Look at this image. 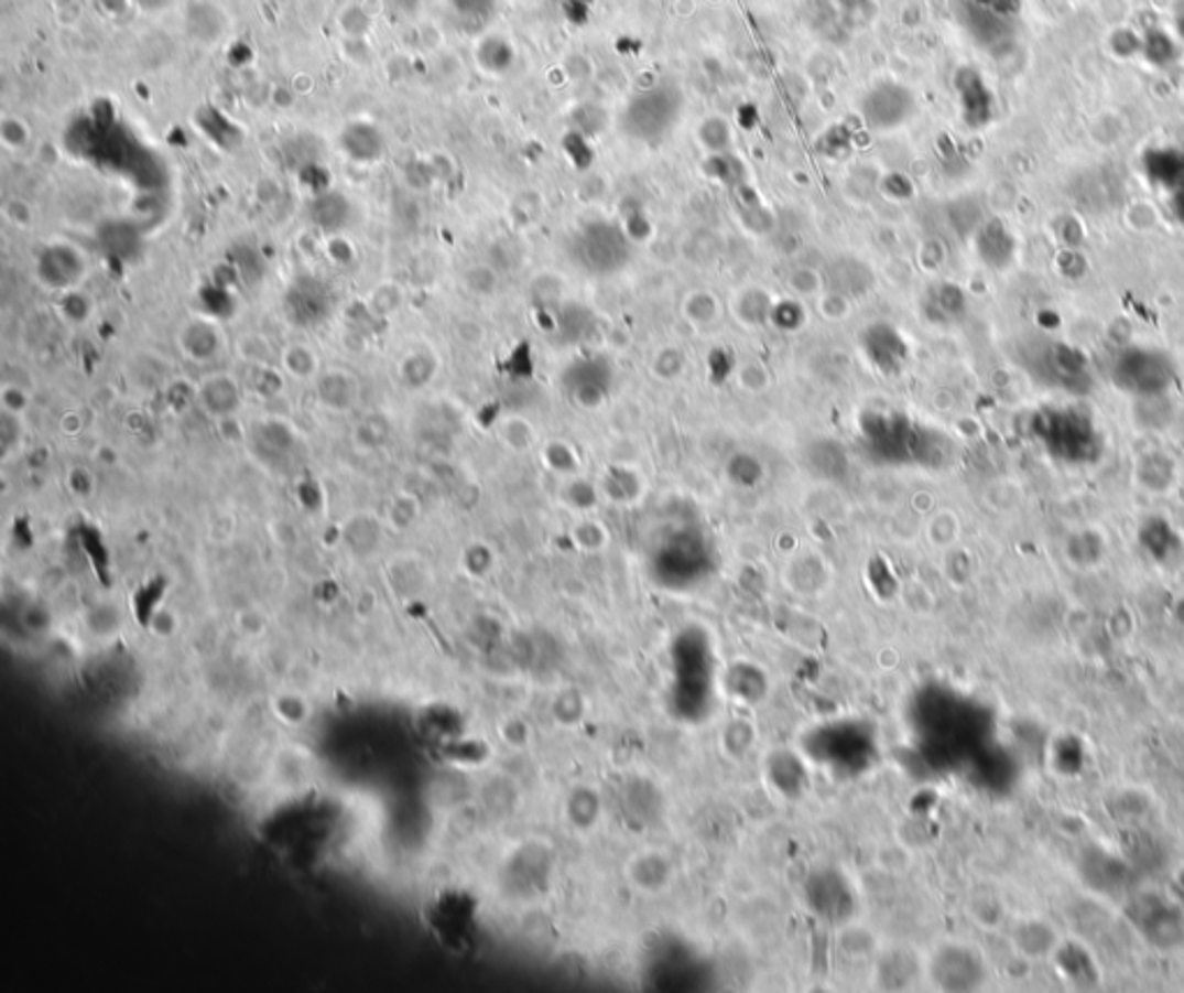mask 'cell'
I'll list each match as a JSON object with an SVG mask.
<instances>
[{
	"label": "cell",
	"mask_w": 1184,
	"mask_h": 993,
	"mask_svg": "<svg viewBox=\"0 0 1184 993\" xmlns=\"http://www.w3.org/2000/svg\"><path fill=\"white\" fill-rule=\"evenodd\" d=\"M1032 433L1043 450L1069 464H1085L1104 450V435L1089 412L1072 406L1034 412Z\"/></svg>",
	"instance_id": "cell-1"
},
{
	"label": "cell",
	"mask_w": 1184,
	"mask_h": 993,
	"mask_svg": "<svg viewBox=\"0 0 1184 993\" xmlns=\"http://www.w3.org/2000/svg\"><path fill=\"white\" fill-rule=\"evenodd\" d=\"M1110 378L1118 389L1127 391L1133 399H1159L1173 385L1175 366L1164 350L1133 345L1110 364Z\"/></svg>",
	"instance_id": "cell-2"
},
{
	"label": "cell",
	"mask_w": 1184,
	"mask_h": 993,
	"mask_svg": "<svg viewBox=\"0 0 1184 993\" xmlns=\"http://www.w3.org/2000/svg\"><path fill=\"white\" fill-rule=\"evenodd\" d=\"M1023 366L1041 385L1057 387L1062 391H1069V395H1078V391L1089 385V368L1085 355L1076 350L1074 345L1062 341H1034L1025 355Z\"/></svg>",
	"instance_id": "cell-3"
},
{
	"label": "cell",
	"mask_w": 1184,
	"mask_h": 993,
	"mask_svg": "<svg viewBox=\"0 0 1184 993\" xmlns=\"http://www.w3.org/2000/svg\"><path fill=\"white\" fill-rule=\"evenodd\" d=\"M681 90L660 84L637 94L624 107L622 126L637 140H660L681 117Z\"/></svg>",
	"instance_id": "cell-4"
},
{
	"label": "cell",
	"mask_w": 1184,
	"mask_h": 993,
	"mask_svg": "<svg viewBox=\"0 0 1184 993\" xmlns=\"http://www.w3.org/2000/svg\"><path fill=\"white\" fill-rule=\"evenodd\" d=\"M574 258L593 273H613L630 258V244L613 223H593L574 239Z\"/></svg>",
	"instance_id": "cell-5"
},
{
	"label": "cell",
	"mask_w": 1184,
	"mask_h": 993,
	"mask_svg": "<svg viewBox=\"0 0 1184 993\" xmlns=\"http://www.w3.org/2000/svg\"><path fill=\"white\" fill-rule=\"evenodd\" d=\"M183 37L199 50H218L231 37L235 19L220 0H185L181 8Z\"/></svg>",
	"instance_id": "cell-6"
},
{
	"label": "cell",
	"mask_w": 1184,
	"mask_h": 993,
	"mask_svg": "<svg viewBox=\"0 0 1184 993\" xmlns=\"http://www.w3.org/2000/svg\"><path fill=\"white\" fill-rule=\"evenodd\" d=\"M35 273L44 288L65 294L69 290H79L88 273V260L79 246L69 241H52L40 250Z\"/></svg>",
	"instance_id": "cell-7"
},
{
	"label": "cell",
	"mask_w": 1184,
	"mask_h": 993,
	"mask_svg": "<svg viewBox=\"0 0 1184 993\" xmlns=\"http://www.w3.org/2000/svg\"><path fill=\"white\" fill-rule=\"evenodd\" d=\"M914 111L916 98L912 88L898 82H881L872 86L861 102L863 121L877 132H889L904 126L914 117Z\"/></svg>",
	"instance_id": "cell-8"
},
{
	"label": "cell",
	"mask_w": 1184,
	"mask_h": 993,
	"mask_svg": "<svg viewBox=\"0 0 1184 993\" xmlns=\"http://www.w3.org/2000/svg\"><path fill=\"white\" fill-rule=\"evenodd\" d=\"M197 403L206 418L231 422L243 408V385L229 371L206 374L197 385Z\"/></svg>",
	"instance_id": "cell-9"
},
{
	"label": "cell",
	"mask_w": 1184,
	"mask_h": 993,
	"mask_svg": "<svg viewBox=\"0 0 1184 993\" xmlns=\"http://www.w3.org/2000/svg\"><path fill=\"white\" fill-rule=\"evenodd\" d=\"M181 355L193 364H214L227 348V338L220 322L208 315H193L181 325L178 336Z\"/></svg>",
	"instance_id": "cell-10"
},
{
	"label": "cell",
	"mask_w": 1184,
	"mask_h": 993,
	"mask_svg": "<svg viewBox=\"0 0 1184 993\" xmlns=\"http://www.w3.org/2000/svg\"><path fill=\"white\" fill-rule=\"evenodd\" d=\"M340 153L355 165H376L382 160L387 151V137L384 132L370 121L357 119L345 123V128L338 134Z\"/></svg>",
	"instance_id": "cell-11"
},
{
	"label": "cell",
	"mask_w": 1184,
	"mask_h": 993,
	"mask_svg": "<svg viewBox=\"0 0 1184 993\" xmlns=\"http://www.w3.org/2000/svg\"><path fill=\"white\" fill-rule=\"evenodd\" d=\"M313 389L317 403L332 414L352 412L361 397L357 376L345 371V368H327V371H322L313 382Z\"/></svg>",
	"instance_id": "cell-12"
},
{
	"label": "cell",
	"mask_w": 1184,
	"mask_h": 993,
	"mask_svg": "<svg viewBox=\"0 0 1184 993\" xmlns=\"http://www.w3.org/2000/svg\"><path fill=\"white\" fill-rule=\"evenodd\" d=\"M472 61H475L477 71L481 75L498 79V77H502V75H507L509 71H512V65L517 61L514 42L509 40L504 33H498V31L484 33L475 42Z\"/></svg>",
	"instance_id": "cell-13"
},
{
	"label": "cell",
	"mask_w": 1184,
	"mask_h": 993,
	"mask_svg": "<svg viewBox=\"0 0 1184 993\" xmlns=\"http://www.w3.org/2000/svg\"><path fill=\"white\" fill-rule=\"evenodd\" d=\"M311 220L327 235H340L352 223V202L340 191H324L313 197L308 206Z\"/></svg>",
	"instance_id": "cell-14"
},
{
	"label": "cell",
	"mask_w": 1184,
	"mask_h": 993,
	"mask_svg": "<svg viewBox=\"0 0 1184 993\" xmlns=\"http://www.w3.org/2000/svg\"><path fill=\"white\" fill-rule=\"evenodd\" d=\"M329 311V292L319 281H298L290 292V313L298 322H317Z\"/></svg>",
	"instance_id": "cell-15"
},
{
	"label": "cell",
	"mask_w": 1184,
	"mask_h": 993,
	"mask_svg": "<svg viewBox=\"0 0 1184 993\" xmlns=\"http://www.w3.org/2000/svg\"><path fill=\"white\" fill-rule=\"evenodd\" d=\"M281 371L296 382H315L322 374L319 353L311 343H290L281 353Z\"/></svg>",
	"instance_id": "cell-16"
},
{
	"label": "cell",
	"mask_w": 1184,
	"mask_h": 993,
	"mask_svg": "<svg viewBox=\"0 0 1184 993\" xmlns=\"http://www.w3.org/2000/svg\"><path fill=\"white\" fill-rule=\"evenodd\" d=\"M336 29L343 40H368L376 29V19L361 3H345L336 12Z\"/></svg>",
	"instance_id": "cell-17"
},
{
	"label": "cell",
	"mask_w": 1184,
	"mask_h": 993,
	"mask_svg": "<svg viewBox=\"0 0 1184 993\" xmlns=\"http://www.w3.org/2000/svg\"><path fill=\"white\" fill-rule=\"evenodd\" d=\"M399 374L405 387L410 389H424L433 382L437 374V357L431 350H412L403 357Z\"/></svg>",
	"instance_id": "cell-18"
},
{
	"label": "cell",
	"mask_w": 1184,
	"mask_h": 993,
	"mask_svg": "<svg viewBox=\"0 0 1184 993\" xmlns=\"http://www.w3.org/2000/svg\"><path fill=\"white\" fill-rule=\"evenodd\" d=\"M31 140H33V130L26 123V119L8 114V117H3V121H0V144H3L10 153L23 151L31 144Z\"/></svg>",
	"instance_id": "cell-19"
},
{
	"label": "cell",
	"mask_w": 1184,
	"mask_h": 993,
	"mask_svg": "<svg viewBox=\"0 0 1184 993\" xmlns=\"http://www.w3.org/2000/svg\"><path fill=\"white\" fill-rule=\"evenodd\" d=\"M731 128L723 117H710L699 128V142L715 155V153H729L731 147Z\"/></svg>",
	"instance_id": "cell-20"
},
{
	"label": "cell",
	"mask_w": 1184,
	"mask_h": 993,
	"mask_svg": "<svg viewBox=\"0 0 1184 993\" xmlns=\"http://www.w3.org/2000/svg\"><path fill=\"white\" fill-rule=\"evenodd\" d=\"M61 311L69 322H73V325H84L93 313V304L88 302V296L82 290H69L61 299Z\"/></svg>",
	"instance_id": "cell-21"
},
{
	"label": "cell",
	"mask_w": 1184,
	"mask_h": 993,
	"mask_svg": "<svg viewBox=\"0 0 1184 993\" xmlns=\"http://www.w3.org/2000/svg\"><path fill=\"white\" fill-rule=\"evenodd\" d=\"M0 403H3V412L14 414V418H21V414L26 412V408L31 406V397L26 395V389H23L21 385L8 382L3 387V391H0Z\"/></svg>",
	"instance_id": "cell-22"
},
{
	"label": "cell",
	"mask_w": 1184,
	"mask_h": 993,
	"mask_svg": "<svg viewBox=\"0 0 1184 993\" xmlns=\"http://www.w3.org/2000/svg\"><path fill=\"white\" fill-rule=\"evenodd\" d=\"M466 285L475 294H491L496 288V271L486 265H475L466 271Z\"/></svg>",
	"instance_id": "cell-23"
},
{
	"label": "cell",
	"mask_w": 1184,
	"mask_h": 993,
	"mask_svg": "<svg viewBox=\"0 0 1184 993\" xmlns=\"http://www.w3.org/2000/svg\"><path fill=\"white\" fill-rule=\"evenodd\" d=\"M130 6H132L139 14H144V17H149V19H157V17H162V14L172 12V10L178 6V0H130Z\"/></svg>",
	"instance_id": "cell-24"
},
{
	"label": "cell",
	"mask_w": 1184,
	"mask_h": 993,
	"mask_svg": "<svg viewBox=\"0 0 1184 993\" xmlns=\"http://www.w3.org/2000/svg\"><path fill=\"white\" fill-rule=\"evenodd\" d=\"M6 216L10 223H14L17 227H29L33 223V212L31 206L23 202V199H10L6 204Z\"/></svg>",
	"instance_id": "cell-25"
},
{
	"label": "cell",
	"mask_w": 1184,
	"mask_h": 993,
	"mask_svg": "<svg viewBox=\"0 0 1184 993\" xmlns=\"http://www.w3.org/2000/svg\"><path fill=\"white\" fill-rule=\"evenodd\" d=\"M868 3H870V0H838L840 10H843L847 17H851L854 12H858V10H861V8L868 6Z\"/></svg>",
	"instance_id": "cell-26"
}]
</instances>
